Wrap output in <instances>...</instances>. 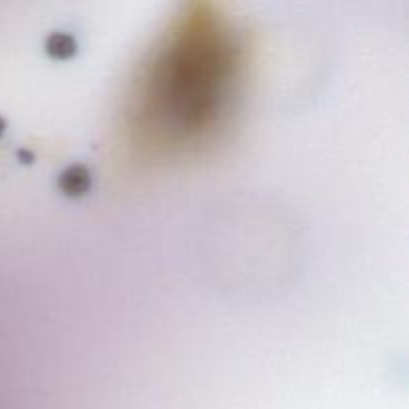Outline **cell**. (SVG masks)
I'll use <instances>...</instances> for the list:
<instances>
[{
    "label": "cell",
    "mask_w": 409,
    "mask_h": 409,
    "mask_svg": "<svg viewBox=\"0 0 409 409\" xmlns=\"http://www.w3.org/2000/svg\"><path fill=\"white\" fill-rule=\"evenodd\" d=\"M242 68L244 48L228 18L210 6L182 14L136 80L134 144L174 154L206 142L236 100Z\"/></svg>",
    "instance_id": "6da1fadb"
}]
</instances>
